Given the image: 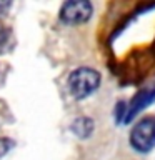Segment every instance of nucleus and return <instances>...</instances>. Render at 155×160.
Segmentation results:
<instances>
[{
  "instance_id": "39448f33",
  "label": "nucleus",
  "mask_w": 155,
  "mask_h": 160,
  "mask_svg": "<svg viewBox=\"0 0 155 160\" xmlns=\"http://www.w3.org/2000/svg\"><path fill=\"white\" fill-rule=\"evenodd\" d=\"M93 122H92V118H88V117H78V118H75L73 120V123H72V132L77 135V137L80 138H87L92 135L93 132Z\"/></svg>"
},
{
  "instance_id": "f03ea898",
  "label": "nucleus",
  "mask_w": 155,
  "mask_h": 160,
  "mask_svg": "<svg viewBox=\"0 0 155 160\" xmlns=\"http://www.w3.org/2000/svg\"><path fill=\"white\" fill-rule=\"evenodd\" d=\"M130 145L140 153H147L155 147V117H143L133 125Z\"/></svg>"
},
{
  "instance_id": "423d86ee",
  "label": "nucleus",
  "mask_w": 155,
  "mask_h": 160,
  "mask_svg": "<svg viewBox=\"0 0 155 160\" xmlns=\"http://www.w3.org/2000/svg\"><path fill=\"white\" fill-rule=\"evenodd\" d=\"M15 147V142L12 138H7V137H0V158L3 155H7L10 150Z\"/></svg>"
},
{
  "instance_id": "20e7f679",
  "label": "nucleus",
  "mask_w": 155,
  "mask_h": 160,
  "mask_svg": "<svg viewBox=\"0 0 155 160\" xmlns=\"http://www.w3.org/2000/svg\"><path fill=\"white\" fill-rule=\"evenodd\" d=\"M152 102H155V87H145L142 90H138V92L133 95V98L127 103L123 122L125 123L132 122V120L137 117L145 107H148Z\"/></svg>"
},
{
  "instance_id": "f257e3e1",
  "label": "nucleus",
  "mask_w": 155,
  "mask_h": 160,
  "mask_svg": "<svg viewBox=\"0 0 155 160\" xmlns=\"http://www.w3.org/2000/svg\"><path fill=\"white\" fill-rule=\"evenodd\" d=\"M100 73L90 67H80L68 75V90L75 98L82 100L92 95L100 85Z\"/></svg>"
},
{
  "instance_id": "0eeeda50",
  "label": "nucleus",
  "mask_w": 155,
  "mask_h": 160,
  "mask_svg": "<svg viewBox=\"0 0 155 160\" xmlns=\"http://www.w3.org/2000/svg\"><path fill=\"white\" fill-rule=\"evenodd\" d=\"M7 38H8V30L3 27V25H0V47L7 42Z\"/></svg>"
},
{
  "instance_id": "7ed1b4c3",
  "label": "nucleus",
  "mask_w": 155,
  "mask_h": 160,
  "mask_svg": "<svg viewBox=\"0 0 155 160\" xmlns=\"http://www.w3.org/2000/svg\"><path fill=\"white\" fill-rule=\"evenodd\" d=\"M93 7L90 2L85 0H73V2H65L60 8V20L68 25L85 23L92 17Z\"/></svg>"
},
{
  "instance_id": "6e6552de",
  "label": "nucleus",
  "mask_w": 155,
  "mask_h": 160,
  "mask_svg": "<svg viewBox=\"0 0 155 160\" xmlns=\"http://www.w3.org/2000/svg\"><path fill=\"white\" fill-rule=\"evenodd\" d=\"M10 7H12V3H10V2H0V18L7 15Z\"/></svg>"
}]
</instances>
